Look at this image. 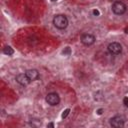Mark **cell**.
<instances>
[{
	"mask_svg": "<svg viewBox=\"0 0 128 128\" xmlns=\"http://www.w3.org/2000/svg\"><path fill=\"white\" fill-rule=\"evenodd\" d=\"M69 24L68 18L66 17L63 14H57L56 16H54L53 18V25L57 28V29L63 30L65 28H67Z\"/></svg>",
	"mask_w": 128,
	"mask_h": 128,
	"instance_id": "obj_1",
	"label": "cell"
},
{
	"mask_svg": "<svg viewBox=\"0 0 128 128\" xmlns=\"http://www.w3.org/2000/svg\"><path fill=\"white\" fill-rule=\"evenodd\" d=\"M127 10V7L122 1H115L112 4V11L116 15H122Z\"/></svg>",
	"mask_w": 128,
	"mask_h": 128,
	"instance_id": "obj_2",
	"label": "cell"
},
{
	"mask_svg": "<svg viewBox=\"0 0 128 128\" xmlns=\"http://www.w3.org/2000/svg\"><path fill=\"white\" fill-rule=\"evenodd\" d=\"M95 36L90 34V33H84V34L81 35L80 37V41H81V43L85 46H91L95 43Z\"/></svg>",
	"mask_w": 128,
	"mask_h": 128,
	"instance_id": "obj_3",
	"label": "cell"
},
{
	"mask_svg": "<svg viewBox=\"0 0 128 128\" xmlns=\"http://www.w3.org/2000/svg\"><path fill=\"white\" fill-rule=\"evenodd\" d=\"M45 100L46 102L49 104L51 106H56L58 105L59 102H60V97L57 93L55 92H51V93H48L45 97Z\"/></svg>",
	"mask_w": 128,
	"mask_h": 128,
	"instance_id": "obj_4",
	"label": "cell"
},
{
	"mask_svg": "<svg viewBox=\"0 0 128 128\" xmlns=\"http://www.w3.org/2000/svg\"><path fill=\"white\" fill-rule=\"evenodd\" d=\"M108 49V52L112 55H118L120 54L122 52V46L120 43H118V42H112L108 45L107 47Z\"/></svg>",
	"mask_w": 128,
	"mask_h": 128,
	"instance_id": "obj_5",
	"label": "cell"
},
{
	"mask_svg": "<svg viewBox=\"0 0 128 128\" xmlns=\"http://www.w3.org/2000/svg\"><path fill=\"white\" fill-rule=\"evenodd\" d=\"M15 80H16V82L18 84L22 85V86H27V85L30 84V82H31V80L28 78L26 73H20V74H18L17 76H16V78H15Z\"/></svg>",
	"mask_w": 128,
	"mask_h": 128,
	"instance_id": "obj_6",
	"label": "cell"
},
{
	"mask_svg": "<svg viewBox=\"0 0 128 128\" xmlns=\"http://www.w3.org/2000/svg\"><path fill=\"white\" fill-rule=\"evenodd\" d=\"M109 123H110V125L112 127H114V128H120V127L124 126V119H123L121 116H114V117H112L111 119H110Z\"/></svg>",
	"mask_w": 128,
	"mask_h": 128,
	"instance_id": "obj_7",
	"label": "cell"
},
{
	"mask_svg": "<svg viewBox=\"0 0 128 128\" xmlns=\"http://www.w3.org/2000/svg\"><path fill=\"white\" fill-rule=\"evenodd\" d=\"M25 73L28 76V78L31 80V82L35 81V80L39 78V72H38V70H36V69H28Z\"/></svg>",
	"mask_w": 128,
	"mask_h": 128,
	"instance_id": "obj_8",
	"label": "cell"
},
{
	"mask_svg": "<svg viewBox=\"0 0 128 128\" xmlns=\"http://www.w3.org/2000/svg\"><path fill=\"white\" fill-rule=\"evenodd\" d=\"M3 53L8 55V56H10V55H12L14 53V50H13V48L11 46H5L3 48Z\"/></svg>",
	"mask_w": 128,
	"mask_h": 128,
	"instance_id": "obj_9",
	"label": "cell"
},
{
	"mask_svg": "<svg viewBox=\"0 0 128 128\" xmlns=\"http://www.w3.org/2000/svg\"><path fill=\"white\" fill-rule=\"evenodd\" d=\"M71 53V49L69 47H66V48L63 50V54H66V55H69Z\"/></svg>",
	"mask_w": 128,
	"mask_h": 128,
	"instance_id": "obj_10",
	"label": "cell"
},
{
	"mask_svg": "<svg viewBox=\"0 0 128 128\" xmlns=\"http://www.w3.org/2000/svg\"><path fill=\"white\" fill-rule=\"evenodd\" d=\"M69 112H70V109H66V110L63 112V114H62V118H66L68 116L69 114Z\"/></svg>",
	"mask_w": 128,
	"mask_h": 128,
	"instance_id": "obj_11",
	"label": "cell"
},
{
	"mask_svg": "<svg viewBox=\"0 0 128 128\" xmlns=\"http://www.w3.org/2000/svg\"><path fill=\"white\" fill-rule=\"evenodd\" d=\"M123 103H124L125 107H128V97H124V99H123Z\"/></svg>",
	"mask_w": 128,
	"mask_h": 128,
	"instance_id": "obj_12",
	"label": "cell"
},
{
	"mask_svg": "<svg viewBox=\"0 0 128 128\" xmlns=\"http://www.w3.org/2000/svg\"><path fill=\"white\" fill-rule=\"evenodd\" d=\"M93 14H94L95 16H98L100 13H99V11H98V10H96V9H94V10H93Z\"/></svg>",
	"mask_w": 128,
	"mask_h": 128,
	"instance_id": "obj_13",
	"label": "cell"
},
{
	"mask_svg": "<svg viewBox=\"0 0 128 128\" xmlns=\"http://www.w3.org/2000/svg\"><path fill=\"white\" fill-rule=\"evenodd\" d=\"M102 112H103V109H98V110H97V114L101 115V114H102Z\"/></svg>",
	"mask_w": 128,
	"mask_h": 128,
	"instance_id": "obj_14",
	"label": "cell"
},
{
	"mask_svg": "<svg viewBox=\"0 0 128 128\" xmlns=\"http://www.w3.org/2000/svg\"><path fill=\"white\" fill-rule=\"evenodd\" d=\"M125 33H126V34H128V27H127L126 29H125Z\"/></svg>",
	"mask_w": 128,
	"mask_h": 128,
	"instance_id": "obj_15",
	"label": "cell"
}]
</instances>
